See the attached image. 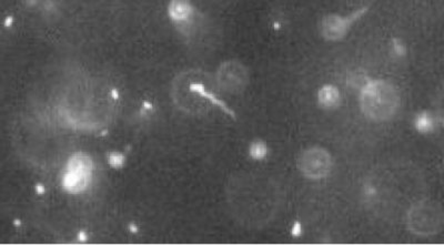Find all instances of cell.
Here are the masks:
<instances>
[{"label":"cell","mask_w":444,"mask_h":245,"mask_svg":"<svg viewBox=\"0 0 444 245\" xmlns=\"http://www.w3.org/2000/svg\"><path fill=\"white\" fill-rule=\"evenodd\" d=\"M76 239L79 243H84L87 242L89 240V233L87 232L86 230H80L77 232V235H76Z\"/></svg>","instance_id":"obj_14"},{"label":"cell","mask_w":444,"mask_h":245,"mask_svg":"<svg viewBox=\"0 0 444 245\" xmlns=\"http://www.w3.org/2000/svg\"><path fill=\"white\" fill-rule=\"evenodd\" d=\"M13 24H15V18H13V16L9 15L6 18H4V20H3V27H4V28L10 29L11 27L13 26Z\"/></svg>","instance_id":"obj_17"},{"label":"cell","mask_w":444,"mask_h":245,"mask_svg":"<svg viewBox=\"0 0 444 245\" xmlns=\"http://www.w3.org/2000/svg\"><path fill=\"white\" fill-rule=\"evenodd\" d=\"M249 154L253 160H263L268 154V147L261 140H255L250 144Z\"/></svg>","instance_id":"obj_11"},{"label":"cell","mask_w":444,"mask_h":245,"mask_svg":"<svg viewBox=\"0 0 444 245\" xmlns=\"http://www.w3.org/2000/svg\"><path fill=\"white\" fill-rule=\"evenodd\" d=\"M154 110H155L154 103H152L151 101H149V100H147V99L143 100L142 103H141V109H140L141 116L146 117V116L149 115V113L154 112Z\"/></svg>","instance_id":"obj_13"},{"label":"cell","mask_w":444,"mask_h":245,"mask_svg":"<svg viewBox=\"0 0 444 245\" xmlns=\"http://www.w3.org/2000/svg\"><path fill=\"white\" fill-rule=\"evenodd\" d=\"M195 9L190 1L186 0H172L168 6V16L178 25H185L189 22L194 16Z\"/></svg>","instance_id":"obj_7"},{"label":"cell","mask_w":444,"mask_h":245,"mask_svg":"<svg viewBox=\"0 0 444 245\" xmlns=\"http://www.w3.org/2000/svg\"><path fill=\"white\" fill-rule=\"evenodd\" d=\"M91 179L90 175L65 169L61 176V187L71 194H78L86 191L91 183Z\"/></svg>","instance_id":"obj_6"},{"label":"cell","mask_w":444,"mask_h":245,"mask_svg":"<svg viewBox=\"0 0 444 245\" xmlns=\"http://www.w3.org/2000/svg\"><path fill=\"white\" fill-rule=\"evenodd\" d=\"M366 11L367 8H362L348 17H342L339 15L325 16L321 22L322 36L326 40H330V41L341 40L347 36L353 22L360 19Z\"/></svg>","instance_id":"obj_5"},{"label":"cell","mask_w":444,"mask_h":245,"mask_svg":"<svg viewBox=\"0 0 444 245\" xmlns=\"http://www.w3.org/2000/svg\"><path fill=\"white\" fill-rule=\"evenodd\" d=\"M125 161H127L125 156L120 151H110L107 154V162H108V164L112 167V169L116 170L123 169L125 165Z\"/></svg>","instance_id":"obj_12"},{"label":"cell","mask_w":444,"mask_h":245,"mask_svg":"<svg viewBox=\"0 0 444 245\" xmlns=\"http://www.w3.org/2000/svg\"><path fill=\"white\" fill-rule=\"evenodd\" d=\"M415 128L420 133H430L436 128L434 120L429 112H421L415 118Z\"/></svg>","instance_id":"obj_10"},{"label":"cell","mask_w":444,"mask_h":245,"mask_svg":"<svg viewBox=\"0 0 444 245\" xmlns=\"http://www.w3.org/2000/svg\"><path fill=\"white\" fill-rule=\"evenodd\" d=\"M444 213L441 204L422 199L411 204L406 211V225L410 232L419 237H431L443 228Z\"/></svg>","instance_id":"obj_2"},{"label":"cell","mask_w":444,"mask_h":245,"mask_svg":"<svg viewBox=\"0 0 444 245\" xmlns=\"http://www.w3.org/2000/svg\"><path fill=\"white\" fill-rule=\"evenodd\" d=\"M399 90L387 80H369L360 93V107L367 119L375 122L389 121L400 108Z\"/></svg>","instance_id":"obj_1"},{"label":"cell","mask_w":444,"mask_h":245,"mask_svg":"<svg viewBox=\"0 0 444 245\" xmlns=\"http://www.w3.org/2000/svg\"><path fill=\"white\" fill-rule=\"evenodd\" d=\"M34 189H35L36 194H37V196H39V197L44 196V194H46V192H47V189H46V187H44V184L40 183V182L36 183Z\"/></svg>","instance_id":"obj_15"},{"label":"cell","mask_w":444,"mask_h":245,"mask_svg":"<svg viewBox=\"0 0 444 245\" xmlns=\"http://www.w3.org/2000/svg\"><path fill=\"white\" fill-rule=\"evenodd\" d=\"M301 233H302V225H301V223H300V222H295V223L293 224V228H292L293 237H300V235H301Z\"/></svg>","instance_id":"obj_18"},{"label":"cell","mask_w":444,"mask_h":245,"mask_svg":"<svg viewBox=\"0 0 444 245\" xmlns=\"http://www.w3.org/2000/svg\"><path fill=\"white\" fill-rule=\"evenodd\" d=\"M332 157L325 149L309 148L301 152L298 159V167L308 179L320 180L328 175L332 169Z\"/></svg>","instance_id":"obj_3"},{"label":"cell","mask_w":444,"mask_h":245,"mask_svg":"<svg viewBox=\"0 0 444 245\" xmlns=\"http://www.w3.org/2000/svg\"><path fill=\"white\" fill-rule=\"evenodd\" d=\"M110 96H111V98L114 99V100H118V99L120 98V92H119V90L117 89V88H112V89L110 90Z\"/></svg>","instance_id":"obj_20"},{"label":"cell","mask_w":444,"mask_h":245,"mask_svg":"<svg viewBox=\"0 0 444 245\" xmlns=\"http://www.w3.org/2000/svg\"><path fill=\"white\" fill-rule=\"evenodd\" d=\"M393 48H394V51H396L398 54H402V53H404L405 52V48H404V46H403V44L399 41V40H397V39H394L393 40Z\"/></svg>","instance_id":"obj_16"},{"label":"cell","mask_w":444,"mask_h":245,"mask_svg":"<svg viewBox=\"0 0 444 245\" xmlns=\"http://www.w3.org/2000/svg\"><path fill=\"white\" fill-rule=\"evenodd\" d=\"M217 82L219 87L228 92H241L249 82L248 71L240 62H224L218 70Z\"/></svg>","instance_id":"obj_4"},{"label":"cell","mask_w":444,"mask_h":245,"mask_svg":"<svg viewBox=\"0 0 444 245\" xmlns=\"http://www.w3.org/2000/svg\"><path fill=\"white\" fill-rule=\"evenodd\" d=\"M128 231L131 234H138L139 233V231H140V229H139V226L137 225V223H134V222H130V223L128 224Z\"/></svg>","instance_id":"obj_19"},{"label":"cell","mask_w":444,"mask_h":245,"mask_svg":"<svg viewBox=\"0 0 444 245\" xmlns=\"http://www.w3.org/2000/svg\"><path fill=\"white\" fill-rule=\"evenodd\" d=\"M13 225H15L16 228H20V226H21V220L20 219H15V220H13Z\"/></svg>","instance_id":"obj_21"},{"label":"cell","mask_w":444,"mask_h":245,"mask_svg":"<svg viewBox=\"0 0 444 245\" xmlns=\"http://www.w3.org/2000/svg\"><path fill=\"white\" fill-rule=\"evenodd\" d=\"M93 161L90 156L84 152H76L68 159L66 169L92 176Z\"/></svg>","instance_id":"obj_8"},{"label":"cell","mask_w":444,"mask_h":245,"mask_svg":"<svg viewBox=\"0 0 444 245\" xmlns=\"http://www.w3.org/2000/svg\"><path fill=\"white\" fill-rule=\"evenodd\" d=\"M318 101L322 108L329 109V110L339 107L341 101L339 89L331 84L323 85L318 93Z\"/></svg>","instance_id":"obj_9"}]
</instances>
